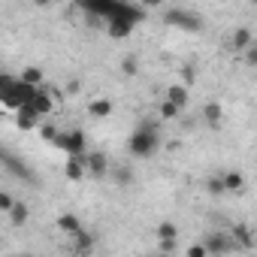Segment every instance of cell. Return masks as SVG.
I'll list each match as a JSON object with an SVG mask.
<instances>
[{
	"instance_id": "6da1fadb",
	"label": "cell",
	"mask_w": 257,
	"mask_h": 257,
	"mask_svg": "<svg viewBox=\"0 0 257 257\" xmlns=\"http://www.w3.org/2000/svg\"><path fill=\"white\" fill-rule=\"evenodd\" d=\"M158 149H161V121H155V118L140 121V127L127 140V152L140 161H146V158H155Z\"/></svg>"
},
{
	"instance_id": "7a4b0ae2",
	"label": "cell",
	"mask_w": 257,
	"mask_h": 257,
	"mask_svg": "<svg viewBox=\"0 0 257 257\" xmlns=\"http://www.w3.org/2000/svg\"><path fill=\"white\" fill-rule=\"evenodd\" d=\"M37 91L40 88H34V85L22 82L16 76H0V100H4V106H10L16 112L25 109V106H31L34 97H37Z\"/></svg>"
},
{
	"instance_id": "3957f363",
	"label": "cell",
	"mask_w": 257,
	"mask_h": 257,
	"mask_svg": "<svg viewBox=\"0 0 257 257\" xmlns=\"http://www.w3.org/2000/svg\"><path fill=\"white\" fill-rule=\"evenodd\" d=\"M164 19H167V25H173V28H179V31H191V34L203 31V16L194 13V10H185V7H173V10H167Z\"/></svg>"
},
{
	"instance_id": "277c9868",
	"label": "cell",
	"mask_w": 257,
	"mask_h": 257,
	"mask_svg": "<svg viewBox=\"0 0 257 257\" xmlns=\"http://www.w3.org/2000/svg\"><path fill=\"white\" fill-rule=\"evenodd\" d=\"M55 149L67 152L70 158H85V149H88V143H85V134H82V131H67V134H61V137H58Z\"/></svg>"
},
{
	"instance_id": "5b68a950",
	"label": "cell",
	"mask_w": 257,
	"mask_h": 257,
	"mask_svg": "<svg viewBox=\"0 0 257 257\" xmlns=\"http://www.w3.org/2000/svg\"><path fill=\"white\" fill-rule=\"evenodd\" d=\"M4 167L16 176V179H22V182H28V185H37V176H34V170L25 164V161H19L13 152H4Z\"/></svg>"
},
{
	"instance_id": "8992f818",
	"label": "cell",
	"mask_w": 257,
	"mask_h": 257,
	"mask_svg": "<svg viewBox=\"0 0 257 257\" xmlns=\"http://www.w3.org/2000/svg\"><path fill=\"white\" fill-rule=\"evenodd\" d=\"M203 245H206V251L209 254H215V257H221V254H227V251H233L236 248V242H233V236L230 233H209L206 239H203Z\"/></svg>"
},
{
	"instance_id": "52a82bcc",
	"label": "cell",
	"mask_w": 257,
	"mask_h": 257,
	"mask_svg": "<svg viewBox=\"0 0 257 257\" xmlns=\"http://www.w3.org/2000/svg\"><path fill=\"white\" fill-rule=\"evenodd\" d=\"M85 173H88V155H85V158H67V164H64V176H67L70 182L85 179Z\"/></svg>"
},
{
	"instance_id": "ba28073f",
	"label": "cell",
	"mask_w": 257,
	"mask_h": 257,
	"mask_svg": "<svg viewBox=\"0 0 257 257\" xmlns=\"http://www.w3.org/2000/svg\"><path fill=\"white\" fill-rule=\"evenodd\" d=\"M88 173H91V176H97V179L109 176V158H106L103 152H94V155H88Z\"/></svg>"
},
{
	"instance_id": "9c48e42d",
	"label": "cell",
	"mask_w": 257,
	"mask_h": 257,
	"mask_svg": "<svg viewBox=\"0 0 257 257\" xmlns=\"http://www.w3.org/2000/svg\"><path fill=\"white\" fill-rule=\"evenodd\" d=\"M31 106H34V112H37L40 118H46V115H52V109H55V100H52V94H49V91H43V88H40Z\"/></svg>"
},
{
	"instance_id": "30bf717a",
	"label": "cell",
	"mask_w": 257,
	"mask_h": 257,
	"mask_svg": "<svg viewBox=\"0 0 257 257\" xmlns=\"http://www.w3.org/2000/svg\"><path fill=\"white\" fill-rule=\"evenodd\" d=\"M94 245H97V236L94 233H88V230H82L79 236H73V248H76V254H91L94 251Z\"/></svg>"
},
{
	"instance_id": "8fae6325",
	"label": "cell",
	"mask_w": 257,
	"mask_h": 257,
	"mask_svg": "<svg viewBox=\"0 0 257 257\" xmlns=\"http://www.w3.org/2000/svg\"><path fill=\"white\" fill-rule=\"evenodd\" d=\"M37 121H40V115L34 112V106H25V109H19V112H16V124L22 127V131H34Z\"/></svg>"
},
{
	"instance_id": "7c38bea8",
	"label": "cell",
	"mask_w": 257,
	"mask_h": 257,
	"mask_svg": "<svg viewBox=\"0 0 257 257\" xmlns=\"http://www.w3.org/2000/svg\"><path fill=\"white\" fill-rule=\"evenodd\" d=\"M167 100H170V103H176L179 109H185V106H188V100H191V91H188L185 85H170V88H167Z\"/></svg>"
},
{
	"instance_id": "4fadbf2b",
	"label": "cell",
	"mask_w": 257,
	"mask_h": 257,
	"mask_svg": "<svg viewBox=\"0 0 257 257\" xmlns=\"http://www.w3.org/2000/svg\"><path fill=\"white\" fill-rule=\"evenodd\" d=\"M221 118H224V109H221V103H206L203 106V121L209 124V127H221Z\"/></svg>"
},
{
	"instance_id": "5bb4252c",
	"label": "cell",
	"mask_w": 257,
	"mask_h": 257,
	"mask_svg": "<svg viewBox=\"0 0 257 257\" xmlns=\"http://www.w3.org/2000/svg\"><path fill=\"white\" fill-rule=\"evenodd\" d=\"M58 227H61V230H64V233H70V239H73V236H79V233H82V221H79V218H76V215H73V212H64V215H61V218H58Z\"/></svg>"
},
{
	"instance_id": "9a60e30c",
	"label": "cell",
	"mask_w": 257,
	"mask_h": 257,
	"mask_svg": "<svg viewBox=\"0 0 257 257\" xmlns=\"http://www.w3.org/2000/svg\"><path fill=\"white\" fill-rule=\"evenodd\" d=\"M233 242H236V248H254V233L245 227V224H236L233 227Z\"/></svg>"
},
{
	"instance_id": "2e32d148",
	"label": "cell",
	"mask_w": 257,
	"mask_h": 257,
	"mask_svg": "<svg viewBox=\"0 0 257 257\" xmlns=\"http://www.w3.org/2000/svg\"><path fill=\"white\" fill-rule=\"evenodd\" d=\"M134 28H137V25H131V22H109V25H106V34H109L112 40H127V37L134 34Z\"/></svg>"
},
{
	"instance_id": "e0dca14e",
	"label": "cell",
	"mask_w": 257,
	"mask_h": 257,
	"mask_svg": "<svg viewBox=\"0 0 257 257\" xmlns=\"http://www.w3.org/2000/svg\"><path fill=\"white\" fill-rule=\"evenodd\" d=\"M88 112H91V118H109V115H112V100L97 97V100L88 103Z\"/></svg>"
},
{
	"instance_id": "ac0fdd59",
	"label": "cell",
	"mask_w": 257,
	"mask_h": 257,
	"mask_svg": "<svg viewBox=\"0 0 257 257\" xmlns=\"http://www.w3.org/2000/svg\"><path fill=\"white\" fill-rule=\"evenodd\" d=\"M224 185H227V194H242V191H245V179H242V173H236V170H227V173H224Z\"/></svg>"
},
{
	"instance_id": "d6986e66",
	"label": "cell",
	"mask_w": 257,
	"mask_h": 257,
	"mask_svg": "<svg viewBox=\"0 0 257 257\" xmlns=\"http://www.w3.org/2000/svg\"><path fill=\"white\" fill-rule=\"evenodd\" d=\"M251 46H254L251 31H248V28H236V34H233V49H236V52H248Z\"/></svg>"
},
{
	"instance_id": "ffe728a7",
	"label": "cell",
	"mask_w": 257,
	"mask_h": 257,
	"mask_svg": "<svg viewBox=\"0 0 257 257\" xmlns=\"http://www.w3.org/2000/svg\"><path fill=\"white\" fill-rule=\"evenodd\" d=\"M179 239V227L173 221H161L158 224V242H176Z\"/></svg>"
},
{
	"instance_id": "44dd1931",
	"label": "cell",
	"mask_w": 257,
	"mask_h": 257,
	"mask_svg": "<svg viewBox=\"0 0 257 257\" xmlns=\"http://www.w3.org/2000/svg\"><path fill=\"white\" fill-rule=\"evenodd\" d=\"M28 218H31V209H28V203H16V209L10 212V221H13L16 227H25V224H28Z\"/></svg>"
},
{
	"instance_id": "7402d4cb",
	"label": "cell",
	"mask_w": 257,
	"mask_h": 257,
	"mask_svg": "<svg viewBox=\"0 0 257 257\" xmlns=\"http://www.w3.org/2000/svg\"><path fill=\"white\" fill-rule=\"evenodd\" d=\"M19 79L28 82V85H34V88H40V82H43V70H40V67H25Z\"/></svg>"
},
{
	"instance_id": "603a6c76",
	"label": "cell",
	"mask_w": 257,
	"mask_h": 257,
	"mask_svg": "<svg viewBox=\"0 0 257 257\" xmlns=\"http://www.w3.org/2000/svg\"><path fill=\"white\" fill-rule=\"evenodd\" d=\"M121 73H124V76H127V79H134V76H137V73H140V61H137V58H134V55H127V58H124V61H121Z\"/></svg>"
},
{
	"instance_id": "cb8c5ba5",
	"label": "cell",
	"mask_w": 257,
	"mask_h": 257,
	"mask_svg": "<svg viewBox=\"0 0 257 257\" xmlns=\"http://www.w3.org/2000/svg\"><path fill=\"white\" fill-rule=\"evenodd\" d=\"M206 191H209V194H215V197H221V194H227V185H224V176H212V179L206 182Z\"/></svg>"
},
{
	"instance_id": "d4e9b609",
	"label": "cell",
	"mask_w": 257,
	"mask_h": 257,
	"mask_svg": "<svg viewBox=\"0 0 257 257\" xmlns=\"http://www.w3.org/2000/svg\"><path fill=\"white\" fill-rule=\"evenodd\" d=\"M115 182H118L121 188L134 185V170H131V167H118V170H115Z\"/></svg>"
},
{
	"instance_id": "484cf974",
	"label": "cell",
	"mask_w": 257,
	"mask_h": 257,
	"mask_svg": "<svg viewBox=\"0 0 257 257\" xmlns=\"http://www.w3.org/2000/svg\"><path fill=\"white\" fill-rule=\"evenodd\" d=\"M40 137H43L46 143H52V146H55V143H58V137H61V131H58L55 124H43V127H40Z\"/></svg>"
},
{
	"instance_id": "4316f807",
	"label": "cell",
	"mask_w": 257,
	"mask_h": 257,
	"mask_svg": "<svg viewBox=\"0 0 257 257\" xmlns=\"http://www.w3.org/2000/svg\"><path fill=\"white\" fill-rule=\"evenodd\" d=\"M179 112H182V109H179L176 103H170V100H164V103H161V118H164V121H173V118H179Z\"/></svg>"
},
{
	"instance_id": "83f0119b",
	"label": "cell",
	"mask_w": 257,
	"mask_h": 257,
	"mask_svg": "<svg viewBox=\"0 0 257 257\" xmlns=\"http://www.w3.org/2000/svg\"><path fill=\"white\" fill-rule=\"evenodd\" d=\"M194 79H197V67L194 64H185L182 67V85L188 88V85H194Z\"/></svg>"
},
{
	"instance_id": "f1b7e54d",
	"label": "cell",
	"mask_w": 257,
	"mask_h": 257,
	"mask_svg": "<svg viewBox=\"0 0 257 257\" xmlns=\"http://www.w3.org/2000/svg\"><path fill=\"white\" fill-rule=\"evenodd\" d=\"M16 203L19 200H13V194H0V212H4V215H10L16 209Z\"/></svg>"
},
{
	"instance_id": "f546056e",
	"label": "cell",
	"mask_w": 257,
	"mask_h": 257,
	"mask_svg": "<svg viewBox=\"0 0 257 257\" xmlns=\"http://www.w3.org/2000/svg\"><path fill=\"white\" fill-rule=\"evenodd\" d=\"M188 257H209V251H206L203 242H194V245L188 248Z\"/></svg>"
},
{
	"instance_id": "4dcf8cb0",
	"label": "cell",
	"mask_w": 257,
	"mask_h": 257,
	"mask_svg": "<svg viewBox=\"0 0 257 257\" xmlns=\"http://www.w3.org/2000/svg\"><path fill=\"white\" fill-rule=\"evenodd\" d=\"M245 61H248L251 67H257V43H254V46H251V49L245 52Z\"/></svg>"
},
{
	"instance_id": "1f68e13d",
	"label": "cell",
	"mask_w": 257,
	"mask_h": 257,
	"mask_svg": "<svg viewBox=\"0 0 257 257\" xmlns=\"http://www.w3.org/2000/svg\"><path fill=\"white\" fill-rule=\"evenodd\" d=\"M155 257H173V254H164V251H158V254H155Z\"/></svg>"
}]
</instances>
